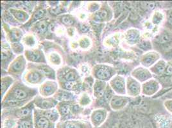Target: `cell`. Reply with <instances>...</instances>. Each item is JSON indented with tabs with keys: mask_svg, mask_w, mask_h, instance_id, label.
I'll use <instances>...</instances> for the list:
<instances>
[{
	"mask_svg": "<svg viewBox=\"0 0 172 128\" xmlns=\"http://www.w3.org/2000/svg\"><path fill=\"white\" fill-rule=\"evenodd\" d=\"M153 49L163 56L172 48V32L162 28L151 39Z\"/></svg>",
	"mask_w": 172,
	"mask_h": 128,
	"instance_id": "1",
	"label": "cell"
},
{
	"mask_svg": "<svg viewBox=\"0 0 172 128\" xmlns=\"http://www.w3.org/2000/svg\"><path fill=\"white\" fill-rule=\"evenodd\" d=\"M162 89L160 83L156 78H151L142 84L141 94L148 97L155 96Z\"/></svg>",
	"mask_w": 172,
	"mask_h": 128,
	"instance_id": "2",
	"label": "cell"
},
{
	"mask_svg": "<svg viewBox=\"0 0 172 128\" xmlns=\"http://www.w3.org/2000/svg\"><path fill=\"white\" fill-rule=\"evenodd\" d=\"M161 58L162 56L160 53L156 51H150L143 54L141 56L139 61L143 67L150 69Z\"/></svg>",
	"mask_w": 172,
	"mask_h": 128,
	"instance_id": "3",
	"label": "cell"
},
{
	"mask_svg": "<svg viewBox=\"0 0 172 128\" xmlns=\"http://www.w3.org/2000/svg\"><path fill=\"white\" fill-rule=\"evenodd\" d=\"M132 76L140 83H144L149 79L153 78L154 75L149 69L144 67H138L132 70Z\"/></svg>",
	"mask_w": 172,
	"mask_h": 128,
	"instance_id": "4",
	"label": "cell"
},
{
	"mask_svg": "<svg viewBox=\"0 0 172 128\" xmlns=\"http://www.w3.org/2000/svg\"><path fill=\"white\" fill-rule=\"evenodd\" d=\"M142 84L133 77H129L127 80V94L131 97H136L141 93Z\"/></svg>",
	"mask_w": 172,
	"mask_h": 128,
	"instance_id": "5",
	"label": "cell"
},
{
	"mask_svg": "<svg viewBox=\"0 0 172 128\" xmlns=\"http://www.w3.org/2000/svg\"><path fill=\"white\" fill-rule=\"evenodd\" d=\"M113 89L116 92L120 94H125L127 90V83L122 76H116L111 82Z\"/></svg>",
	"mask_w": 172,
	"mask_h": 128,
	"instance_id": "6",
	"label": "cell"
},
{
	"mask_svg": "<svg viewBox=\"0 0 172 128\" xmlns=\"http://www.w3.org/2000/svg\"><path fill=\"white\" fill-rule=\"evenodd\" d=\"M125 39L130 45L138 44L141 40V33L137 29H130L126 32Z\"/></svg>",
	"mask_w": 172,
	"mask_h": 128,
	"instance_id": "7",
	"label": "cell"
},
{
	"mask_svg": "<svg viewBox=\"0 0 172 128\" xmlns=\"http://www.w3.org/2000/svg\"><path fill=\"white\" fill-rule=\"evenodd\" d=\"M167 62L163 58L159 60L149 69L154 77H159L163 75L166 69Z\"/></svg>",
	"mask_w": 172,
	"mask_h": 128,
	"instance_id": "8",
	"label": "cell"
},
{
	"mask_svg": "<svg viewBox=\"0 0 172 128\" xmlns=\"http://www.w3.org/2000/svg\"><path fill=\"white\" fill-rule=\"evenodd\" d=\"M129 101L128 97L124 96H115L111 101V106L114 110H120L125 106Z\"/></svg>",
	"mask_w": 172,
	"mask_h": 128,
	"instance_id": "9",
	"label": "cell"
},
{
	"mask_svg": "<svg viewBox=\"0 0 172 128\" xmlns=\"http://www.w3.org/2000/svg\"><path fill=\"white\" fill-rule=\"evenodd\" d=\"M165 21V13L159 10H156L151 14V23L155 26H159L163 25Z\"/></svg>",
	"mask_w": 172,
	"mask_h": 128,
	"instance_id": "10",
	"label": "cell"
},
{
	"mask_svg": "<svg viewBox=\"0 0 172 128\" xmlns=\"http://www.w3.org/2000/svg\"><path fill=\"white\" fill-rule=\"evenodd\" d=\"M159 82L162 87L161 90H171L172 89V76L164 77H155Z\"/></svg>",
	"mask_w": 172,
	"mask_h": 128,
	"instance_id": "11",
	"label": "cell"
},
{
	"mask_svg": "<svg viewBox=\"0 0 172 128\" xmlns=\"http://www.w3.org/2000/svg\"><path fill=\"white\" fill-rule=\"evenodd\" d=\"M165 21L163 25V28L172 32V10H165Z\"/></svg>",
	"mask_w": 172,
	"mask_h": 128,
	"instance_id": "12",
	"label": "cell"
},
{
	"mask_svg": "<svg viewBox=\"0 0 172 128\" xmlns=\"http://www.w3.org/2000/svg\"><path fill=\"white\" fill-rule=\"evenodd\" d=\"M137 45L141 49H142L143 51L146 52L152 51L153 49V45L152 43H151V40L149 39H144L141 40Z\"/></svg>",
	"mask_w": 172,
	"mask_h": 128,
	"instance_id": "13",
	"label": "cell"
},
{
	"mask_svg": "<svg viewBox=\"0 0 172 128\" xmlns=\"http://www.w3.org/2000/svg\"><path fill=\"white\" fill-rule=\"evenodd\" d=\"M111 76V72L108 67H102L96 72V76L100 79H107Z\"/></svg>",
	"mask_w": 172,
	"mask_h": 128,
	"instance_id": "14",
	"label": "cell"
},
{
	"mask_svg": "<svg viewBox=\"0 0 172 128\" xmlns=\"http://www.w3.org/2000/svg\"><path fill=\"white\" fill-rule=\"evenodd\" d=\"M103 83H100L98 84V82L95 84V88H94V92H95L96 96L97 97H101L103 96L104 92V87H103Z\"/></svg>",
	"mask_w": 172,
	"mask_h": 128,
	"instance_id": "15",
	"label": "cell"
},
{
	"mask_svg": "<svg viewBox=\"0 0 172 128\" xmlns=\"http://www.w3.org/2000/svg\"><path fill=\"white\" fill-rule=\"evenodd\" d=\"M13 94H14L16 98L18 99H24L27 96V94L25 91L19 89H16L14 90V93H13Z\"/></svg>",
	"mask_w": 172,
	"mask_h": 128,
	"instance_id": "16",
	"label": "cell"
},
{
	"mask_svg": "<svg viewBox=\"0 0 172 128\" xmlns=\"http://www.w3.org/2000/svg\"><path fill=\"white\" fill-rule=\"evenodd\" d=\"M38 126L39 128H48L49 126V120L45 117H41L38 121Z\"/></svg>",
	"mask_w": 172,
	"mask_h": 128,
	"instance_id": "17",
	"label": "cell"
},
{
	"mask_svg": "<svg viewBox=\"0 0 172 128\" xmlns=\"http://www.w3.org/2000/svg\"><path fill=\"white\" fill-rule=\"evenodd\" d=\"M171 76H172V61L167 62L166 69H165V71L161 77H166Z\"/></svg>",
	"mask_w": 172,
	"mask_h": 128,
	"instance_id": "18",
	"label": "cell"
},
{
	"mask_svg": "<svg viewBox=\"0 0 172 128\" xmlns=\"http://www.w3.org/2000/svg\"><path fill=\"white\" fill-rule=\"evenodd\" d=\"M40 79V75L38 72H33L30 74L28 76V80L31 83H37L38 82Z\"/></svg>",
	"mask_w": 172,
	"mask_h": 128,
	"instance_id": "19",
	"label": "cell"
},
{
	"mask_svg": "<svg viewBox=\"0 0 172 128\" xmlns=\"http://www.w3.org/2000/svg\"><path fill=\"white\" fill-rule=\"evenodd\" d=\"M103 119V113L102 112L100 111H97V112H94L93 116V121L95 122H100L102 121Z\"/></svg>",
	"mask_w": 172,
	"mask_h": 128,
	"instance_id": "20",
	"label": "cell"
},
{
	"mask_svg": "<svg viewBox=\"0 0 172 128\" xmlns=\"http://www.w3.org/2000/svg\"><path fill=\"white\" fill-rule=\"evenodd\" d=\"M163 104L168 112L172 114V99L164 100Z\"/></svg>",
	"mask_w": 172,
	"mask_h": 128,
	"instance_id": "21",
	"label": "cell"
},
{
	"mask_svg": "<svg viewBox=\"0 0 172 128\" xmlns=\"http://www.w3.org/2000/svg\"><path fill=\"white\" fill-rule=\"evenodd\" d=\"M28 57L30 60H32V61H38L40 58V54L35 51H30L28 52Z\"/></svg>",
	"mask_w": 172,
	"mask_h": 128,
	"instance_id": "22",
	"label": "cell"
},
{
	"mask_svg": "<svg viewBox=\"0 0 172 128\" xmlns=\"http://www.w3.org/2000/svg\"><path fill=\"white\" fill-rule=\"evenodd\" d=\"M13 15L16 17V19H18V20H23L26 19V15L25 13V12H21V11H17L13 12Z\"/></svg>",
	"mask_w": 172,
	"mask_h": 128,
	"instance_id": "23",
	"label": "cell"
},
{
	"mask_svg": "<svg viewBox=\"0 0 172 128\" xmlns=\"http://www.w3.org/2000/svg\"><path fill=\"white\" fill-rule=\"evenodd\" d=\"M162 58L164 59L166 62L172 61V48L167 51L166 53L162 56Z\"/></svg>",
	"mask_w": 172,
	"mask_h": 128,
	"instance_id": "24",
	"label": "cell"
},
{
	"mask_svg": "<svg viewBox=\"0 0 172 128\" xmlns=\"http://www.w3.org/2000/svg\"><path fill=\"white\" fill-rule=\"evenodd\" d=\"M161 6L165 10H172V1H163L160 3Z\"/></svg>",
	"mask_w": 172,
	"mask_h": 128,
	"instance_id": "25",
	"label": "cell"
},
{
	"mask_svg": "<svg viewBox=\"0 0 172 128\" xmlns=\"http://www.w3.org/2000/svg\"><path fill=\"white\" fill-rule=\"evenodd\" d=\"M64 78L67 82H73L76 79V75L72 72H70L66 74L64 76Z\"/></svg>",
	"mask_w": 172,
	"mask_h": 128,
	"instance_id": "26",
	"label": "cell"
},
{
	"mask_svg": "<svg viewBox=\"0 0 172 128\" xmlns=\"http://www.w3.org/2000/svg\"><path fill=\"white\" fill-rule=\"evenodd\" d=\"M23 68V63L21 61H16L13 64V69L15 71H19Z\"/></svg>",
	"mask_w": 172,
	"mask_h": 128,
	"instance_id": "27",
	"label": "cell"
},
{
	"mask_svg": "<svg viewBox=\"0 0 172 128\" xmlns=\"http://www.w3.org/2000/svg\"><path fill=\"white\" fill-rule=\"evenodd\" d=\"M62 21L66 25H71L73 23V20L68 15H65L62 17Z\"/></svg>",
	"mask_w": 172,
	"mask_h": 128,
	"instance_id": "28",
	"label": "cell"
},
{
	"mask_svg": "<svg viewBox=\"0 0 172 128\" xmlns=\"http://www.w3.org/2000/svg\"><path fill=\"white\" fill-rule=\"evenodd\" d=\"M50 58H51L52 62L53 63H55V65H59V63H60V60L59 55H57V54L55 53L52 54V55H51V57H50Z\"/></svg>",
	"mask_w": 172,
	"mask_h": 128,
	"instance_id": "29",
	"label": "cell"
},
{
	"mask_svg": "<svg viewBox=\"0 0 172 128\" xmlns=\"http://www.w3.org/2000/svg\"><path fill=\"white\" fill-rule=\"evenodd\" d=\"M53 89V87H52L51 85H47L44 89V92H45L46 96H50V94L53 93L54 90H55Z\"/></svg>",
	"mask_w": 172,
	"mask_h": 128,
	"instance_id": "30",
	"label": "cell"
},
{
	"mask_svg": "<svg viewBox=\"0 0 172 128\" xmlns=\"http://www.w3.org/2000/svg\"><path fill=\"white\" fill-rule=\"evenodd\" d=\"M30 112V110L28 108H24L22 109L19 111V112H18V115L19 117H25L28 115Z\"/></svg>",
	"mask_w": 172,
	"mask_h": 128,
	"instance_id": "31",
	"label": "cell"
},
{
	"mask_svg": "<svg viewBox=\"0 0 172 128\" xmlns=\"http://www.w3.org/2000/svg\"><path fill=\"white\" fill-rule=\"evenodd\" d=\"M161 98L164 99V100L172 99V89L168 90L163 96L161 97Z\"/></svg>",
	"mask_w": 172,
	"mask_h": 128,
	"instance_id": "32",
	"label": "cell"
},
{
	"mask_svg": "<svg viewBox=\"0 0 172 128\" xmlns=\"http://www.w3.org/2000/svg\"><path fill=\"white\" fill-rule=\"evenodd\" d=\"M39 31L41 33H45L47 30V24L45 22H41L38 25Z\"/></svg>",
	"mask_w": 172,
	"mask_h": 128,
	"instance_id": "33",
	"label": "cell"
},
{
	"mask_svg": "<svg viewBox=\"0 0 172 128\" xmlns=\"http://www.w3.org/2000/svg\"><path fill=\"white\" fill-rule=\"evenodd\" d=\"M40 70L43 71V72H45V74H46L47 75H52L53 71L51 70V69H50L49 67H46V66H42L40 67Z\"/></svg>",
	"mask_w": 172,
	"mask_h": 128,
	"instance_id": "34",
	"label": "cell"
},
{
	"mask_svg": "<svg viewBox=\"0 0 172 128\" xmlns=\"http://www.w3.org/2000/svg\"><path fill=\"white\" fill-rule=\"evenodd\" d=\"M43 15H44V11H42V10H39V11L35 13L34 17H33V19H34V20L40 19L43 16Z\"/></svg>",
	"mask_w": 172,
	"mask_h": 128,
	"instance_id": "35",
	"label": "cell"
},
{
	"mask_svg": "<svg viewBox=\"0 0 172 128\" xmlns=\"http://www.w3.org/2000/svg\"><path fill=\"white\" fill-rule=\"evenodd\" d=\"M69 110H70V109H69V106L64 105L62 107L61 113H62V114H63V115H67V113H69Z\"/></svg>",
	"mask_w": 172,
	"mask_h": 128,
	"instance_id": "36",
	"label": "cell"
},
{
	"mask_svg": "<svg viewBox=\"0 0 172 128\" xmlns=\"http://www.w3.org/2000/svg\"><path fill=\"white\" fill-rule=\"evenodd\" d=\"M75 82H67L65 84V87H66V89L71 90V89H73V87L75 86Z\"/></svg>",
	"mask_w": 172,
	"mask_h": 128,
	"instance_id": "37",
	"label": "cell"
},
{
	"mask_svg": "<svg viewBox=\"0 0 172 128\" xmlns=\"http://www.w3.org/2000/svg\"><path fill=\"white\" fill-rule=\"evenodd\" d=\"M53 105L52 103H50V101H45L42 103V106L43 108H49L52 107Z\"/></svg>",
	"mask_w": 172,
	"mask_h": 128,
	"instance_id": "38",
	"label": "cell"
},
{
	"mask_svg": "<svg viewBox=\"0 0 172 128\" xmlns=\"http://www.w3.org/2000/svg\"><path fill=\"white\" fill-rule=\"evenodd\" d=\"M23 128H31L32 127V124L31 122H29V121H23L21 123Z\"/></svg>",
	"mask_w": 172,
	"mask_h": 128,
	"instance_id": "39",
	"label": "cell"
},
{
	"mask_svg": "<svg viewBox=\"0 0 172 128\" xmlns=\"http://www.w3.org/2000/svg\"><path fill=\"white\" fill-rule=\"evenodd\" d=\"M107 12L105 11H100V12H98V17L100 19L105 18L107 17Z\"/></svg>",
	"mask_w": 172,
	"mask_h": 128,
	"instance_id": "40",
	"label": "cell"
},
{
	"mask_svg": "<svg viewBox=\"0 0 172 128\" xmlns=\"http://www.w3.org/2000/svg\"><path fill=\"white\" fill-rule=\"evenodd\" d=\"M65 128H79V127L76 125L75 124H73V122H67L66 124Z\"/></svg>",
	"mask_w": 172,
	"mask_h": 128,
	"instance_id": "41",
	"label": "cell"
},
{
	"mask_svg": "<svg viewBox=\"0 0 172 128\" xmlns=\"http://www.w3.org/2000/svg\"><path fill=\"white\" fill-rule=\"evenodd\" d=\"M88 40H86V39H82V41L80 42V46L82 47V48H86V46L85 44H87V46H89L88 44Z\"/></svg>",
	"mask_w": 172,
	"mask_h": 128,
	"instance_id": "42",
	"label": "cell"
},
{
	"mask_svg": "<svg viewBox=\"0 0 172 128\" xmlns=\"http://www.w3.org/2000/svg\"><path fill=\"white\" fill-rule=\"evenodd\" d=\"M48 117H49V118L50 119H53V120H55V119H56V117H57V115L55 113H53V112H51L50 113H49V115H48Z\"/></svg>",
	"mask_w": 172,
	"mask_h": 128,
	"instance_id": "43",
	"label": "cell"
},
{
	"mask_svg": "<svg viewBox=\"0 0 172 128\" xmlns=\"http://www.w3.org/2000/svg\"><path fill=\"white\" fill-rule=\"evenodd\" d=\"M81 30L83 32H86L89 30V28L86 25H82L81 26Z\"/></svg>",
	"mask_w": 172,
	"mask_h": 128,
	"instance_id": "44",
	"label": "cell"
},
{
	"mask_svg": "<svg viewBox=\"0 0 172 128\" xmlns=\"http://www.w3.org/2000/svg\"><path fill=\"white\" fill-rule=\"evenodd\" d=\"M7 58V56H6L4 53H1V60H4Z\"/></svg>",
	"mask_w": 172,
	"mask_h": 128,
	"instance_id": "45",
	"label": "cell"
},
{
	"mask_svg": "<svg viewBox=\"0 0 172 128\" xmlns=\"http://www.w3.org/2000/svg\"><path fill=\"white\" fill-rule=\"evenodd\" d=\"M17 128H23V127L22 126V124H19V125L18 126V127H17Z\"/></svg>",
	"mask_w": 172,
	"mask_h": 128,
	"instance_id": "46",
	"label": "cell"
}]
</instances>
